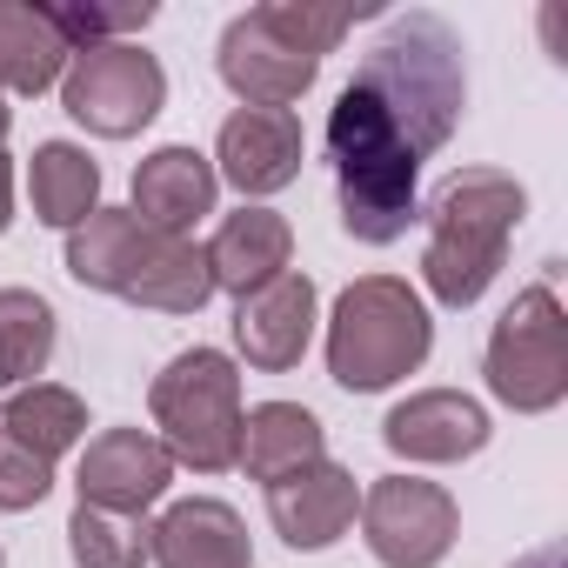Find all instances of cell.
Returning <instances> with one entry per match:
<instances>
[{
    "label": "cell",
    "instance_id": "obj_1",
    "mask_svg": "<svg viewBox=\"0 0 568 568\" xmlns=\"http://www.w3.org/2000/svg\"><path fill=\"white\" fill-rule=\"evenodd\" d=\"M462 108H468L462 34L428 8L395 14L328 108L335 201H342V227L362 247H388L422 221L415 201L422 161L448 148Z\"/></svg>",
    "mask_w": 568,
    "mask_h": 568
},
{
    "label": "cell",
    "instance_id": "obj_2",
    "mask_svg": "<svg viewBox=\"0 0 568 568\" xmlns=\"http://www.w3.org/2000/svg\"><path fill=\"white\" fill-rule=\"evenodd\" d=\"M68 274L94 295L154 308V315H201L214 295L207 247L194 234H161L134 207H94L68 234Z\"/></svg>",
    "mask_w": 568,
    "mask_h": 568
},
{
    "label": "cell",
    "instance_id": "obj_3",
    "mask_svg": "<svg viewBox=\"0 0 568 568\" xmlns=\"http://www.w3.org/2000/svg\"><path fill=\"white\" fill-rule=\"evenodd\" d=\"M528 214V187L501 168H462L428 201L422 281L442 308H475L508 261V241Z\"/></svg>",
    "mask_w": 568,
    "mask_h": 568
},
{
    "label": "cell",
    "instance_id": "obj_4",
    "mask_svg": "<svg viewBox=\"0 0 568 568\" xmlns=\"http://www.w3.org/2000/svg\"><path fill=\"white\" fill-rule=\"evenodd\" d=\"M362 8H315V0H261L221 28V81L241 94V108H288L315 88L322 61L342 48Z\"/></svg>",
    "mask_w": 568,
    "mask_h": 568
},
{
    "label": "cell",
    "instance_id": "obj_5",
    "mask_svg": "<svg viewBox=\"0 0 568 568\" xmlns=\"http://www.w3.org/2000/svg\"><path fill=\"white\" fill-rule=\"evenodd\" d=\"M435 348L428 302L408 288L402 274H362L342 288L335 322H328V375L348 395H382L402 375H415Z\"/></svg>",
    "mask_w": 568,
    "mask_h": 568
},
{
    "label": "cell",
    "instance_id": "obj_6",
    "mask_svg": "<svg viewBox=\"0 0 568 568\" xmlns=\"http://www.w3.org/2000/svg\"><path fill=\"white\" fill-rule=\"evenodd\" d=\"M161 448L174 455V468L194 475H227L241 462V368L221 348H181L154 388H148Z\"/></svg>",
    "mask_w": 568,
    "mask_h": 568
},
{
    "label": "cell",
    "instance_id": "obj_7",
    "mask_svg": "<svg viewBox=\"0 0 568 568\" xmlns=\"http://www.w3.org/2000/svg\"><path fill=\"white\" fill-rule=\"evenodd\" d=\"M481 375H488V395L515 415L561 408V395H568V315L555 295V267L501 308V322L488 328Z\"/></svg>",
    "mask_w": 568,
    "mask_h": 568
},
{
    "label": "cell",
    "instance_id": "obj_8",
    "mask_svg": "<svg viewBox=\"0 0 568 568\" xmlns=\"http://www.w3.org/2000/svg\"><path fill=\"white\" fill-rule=\"evenodd\" d=\"M61 108L101 141H128L168 108V74L141 41H94L74 48L61 74Z\"/></svg>",
    "mask_w": 568,
    "mask_h": 568
},
{
    "label": "cell",
    "instance_id": "obj_9",
    "mask_svg": "<svg viewBox=\"0 0 568 568\" xmlns=\"http://www.w3.org/2000/svg\"><path fill=\"white\" fill-rule=\"evenodd\" d=\"M462 535V508L442 481L382 475L362 495V541L382 568H435Z\"/></svg>",
    "mask_w": 568,
    "mask_h": 568
},
{
    "label": "cell",
    "instance_id": "obj_10",
    "mask_svg": "<svg viewBox=\"0 0 568 568\" xmlns=\"http://www.w3.org/2000/svg\"><path fill=\"white\" fill-rule=\"evenodd\" d=\"M302 114L295 108H234L221 121V141H214V174L227 187H241V201H267L281 194L295 174H302Z\"/></svg>",
    "mask_w": 568,
    "mask_h": 568
},
{
    "label": "cell",
    "instance_id": "obj_11",
    "mask_svg": "<svg viewBox=\"0 0 568 568\" xmlns=\"http://www.w3.org/2000/svg\"><path fill=\"white\" fill-rule=\"evenodd\" d=\"M174 481V455L161 448V435L148 428H108L81 448L74 488L88 508H114V515H148Z\"/></svg>",
    "mask_w": 568,
    "mask_h": 568
},
{
    "label": "cell",
    "instance_id": "obj_12",
    "mask_svg": "<svg viewBox=\"0 0 568 568\" xmlns=\"http://www.w3.org/2000/svg\"><path fill=\"white\" fill-rule=\"evenodd\" d=\"M308 342H315V281L308 274L288 267L281 281L234 302V348L247 355V368L288 375V368H302Z\"/></svg>",
    "mask_w": 568,
    "mask_h": 568
},
{
    "label": "cell",
    "instance_id": "obj_13",
    "mask_svg": "<svg viewBox=\"0 0 568 568\" xmlns=\"http://www.w3.org/2000/svg\"><path fill=\"white\" fill-rule=\"evenodd\" d=\"M488 408L462 388H422L408 402L388 408L382 422V442L402 455V462H468L488 448Z\"/></svg>",
    "mask_w": 568,
    "mask_h": 568
},
{
    "label": "cell",
    "instance_id": "obj_14",
    "mask_svg": "<svg viewBox=\"0 0 568 568\" xmlns=\"http://www.w3.org/2000/svg\"><path fill=\"white\" fill-rule=\"evenodd\" d=\"M355 508H362V488H355V475H348L342 462H328V455H322L315 468L288 475V481H267V521H274L281 541L302 548V555L335 548V541L348 535Z\"/></svg>",
    "mask_w": 568,
    "mask_h": 568
},
{
    "label": "cell",
    "instance_id": "obj_15",
    "mask_svg": "<svg viewBox=\"0 0 568 568\" xmlns=\"http://www.w3.org/2000/svg\"><path fill=\"white\" fill-rule=\"evenodd\" d=\"M148 561H161V568H254V541L227 501L187 495L148 528Z\"/></svg>",
    "mask_w": 568,
    "mask_h": 568
},
{
    "label": "cell",
    "instance_id": "obj_16",
    "mask_svg": "<svg viewBox=\"0 0 568 568\" xmlns=\"http://www.w3.org/2000/svg\"><path fill=\"white\" fill-rule=\"evenodd\" d=\"M288 254H295V227L274 207L241 201L207 241V274H214V288H227L241 302V295H254V288H267V281L288 274Z\"/></svg>",
    "mask_w": 568,
    "mask_h": 568
},
{
    "label": "cell",
    "instance_id": "obj_17",
    "mask_svg": "<svg viewBox=\"0 0 568 568\" xmlns=\"http://www.w3.org/2000/svg\"><path fill=\"white\" fill-rule=\"evenodd\" d=\"M214 194H221V174L201 148H154L141 168H134V214L161 234H187L201 214H214Z\"/></svg>",
    "mask_w": 568,
    "mask_h": 568
},
{
    "label": "cell",
    "instance_id": "obj_18",
    "mask_svg": "<svg viewBox=\"0 0 568 568\" xmlns=\"http://www.w3.org/2000/svg\"><path fill=\"white\" fill-rule=\"evenodd\" d=\"M328 455V428L315 422V408L302 402H261L241 415V462L254 481H288L302 468H315Z\"/></svg>",
    "mask_w": 568,
    "mask_h": 568
},
{
    "label": "cell",
    "instance_id": "obj_19",
    "mask_svg": "<svg viewBox=\"0 0 568 568\" xmlns=\"http://www.w3.org/2000/svg\"><path fill=\"white\" fill-rule=\"evenodd\" d=\"M74 48L54 21V8L0 0V94H48L68 74Z\"/></svg>",
    "mask_w": 568,
    "mask_h": 568
},
{
    "label": "cell",
    "instance_id": "obj_20",
    "mask_svg": "<svg viewBox=\"0 0 568 568\" xmlns=\"http://www.w3.org/2000/svg\"><path fill=\"white\" fill-rule=\"evenodd\" d=\"M0 435H8L14 448L41 455V462H61L81 435H88V402L61 382H28L8 395V408H0Z\"/></svg>",
    "mask_w": 568,
    "mask_h": 568
},
{
    "label": "cell",
    "instance_id": "obj_21",
    "mask_svg": "<svg viewBox=\"0 0 568 568\" xmlns=\"http://www.w3.org/2000/svg\"><path fill=\"white\" fill-rule=\"evenodd\" d=\"M28 194H34V221L74 234L101 207V168L74 141H41L34 148V168H28Z\"/></svg>",
    "mask_w": 568,
    "mask_h": 568
},
{
    "label": "cell",
    "instance_id": "obj_22",
    "mask_svg": "<svg viewBox=\"0 0 568 568\" xmlns=\"http://www.w3.org/2000/svg\"><path fill=\"white\" fill-rule=\"evenodd\" d=\"M54 308L34 288H0V388H28L54 362Z\"/></svg>",
    "mask_w": 568,
    "mask_h": 568
},
{
    "label": "cell",
    "instance_id": "obj_23",
    "mask_svg": "<svg viewBox=\"0 0 568 568\" xmlns=\"http://www.w3.org/2000/svg\"><path fill=\"white\" fill-rule=\"evenodd\" d=\"M68 555L81 568H141L148 561V521L74 501V515H68Z\"/></svg>",
    "mask_w": 568,
    "mask_h": 568
},
{
    "label": "cell",
    "instance_id": "obj_24",
    "mask_svg": "<svg viewBox=\"0 0 568 568\" xmlns=\"http://www.w3.org/2000/svg\"><path fill=\"white\" fill-rule=\"evenodd\" d=\"M54 488V462L14 448V442H0V515H21V508H41Z\"/></svg>",
    "mask_w": 568,
    "mask_h": 568
},
{
    "label": "cell",
    "instance_id": "obj_25",
    "mask_svg": "<svg viewBox=\"0 0 568 568\" xmlns=\"http://www.w3.org/2000/svg\"><path fill=\"white\" fill-rule=\"evenodd\" d=\"M14 227V168H8V154H0V234Z\"/></svg>",
    "mask_w": 568,
    "mask_h": 568
},
{
    "label": "cell",
    "instance_id": "obj_26",
    "mask_svg": "<svg viewBox=\"0 0 568 568\" xmlns=\"http://www.w3.org/2000/svg\"><path fill=\"white\" fill-rule=\"evenodd\" d=\"M515 568H568V555H561V541H541L535 555H521Z\"/></svg>",
    "mask_w": 568,
    "mask_h": 568
},
{
    "label": "cell",
    "instance_id": "obj_27",
    "mask_svg": "<svg viewBox=\"0 0 568 568\" xmlns=\"http://www.w3.org/2000/svg\"><path fill=\"white\" fill-rule=\"evenodd\" d=\"M8 128H14V108H8V101H0V141H8Z\"/></svg>",
    "mask_w": 568,
    "mask_h": 568
},
{
    "label": "cell",
    "instance_id": "obj_28",
    "mask_svg": "<svg viewBox=\"0 0 568 568\" xmlns=\"http://www.w3.org/2000/svg\"><path fill=\"white\" fill-rule=\"evenodd\" d=\"M0 561H8V555H0Z\"/></svg>",
    "mask_w": 568,
    "mask_h": 568
}]
</instances>
